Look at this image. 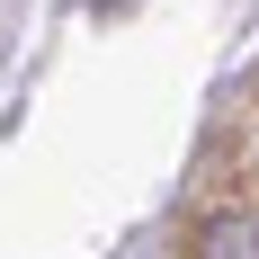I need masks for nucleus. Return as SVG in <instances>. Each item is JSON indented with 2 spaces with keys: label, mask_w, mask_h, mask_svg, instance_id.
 I'll use <instances>...</instances> for the list:
<instances>
[{
  "label": "nucleus",
  "mask_w": 259,
  "mask_h": 259,
  "mask_svg": "<svg viewBox=\"0 0 259 259\" xmlns=\"http://www.w3.org/2000/svg\"><path fill=\"white\" fill-rule=\"evenodd\" d=\"M188 259H259V206H214L188 233Z\"/></svg>",
  "instance_id": "1"
}]
</instances>
